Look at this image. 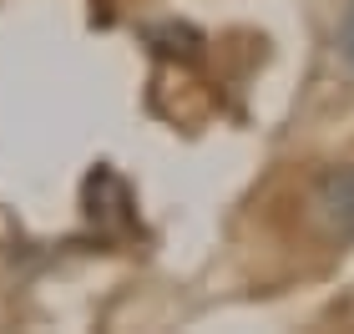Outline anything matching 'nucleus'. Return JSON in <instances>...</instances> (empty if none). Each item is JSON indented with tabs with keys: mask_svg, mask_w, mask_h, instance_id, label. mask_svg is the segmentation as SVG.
<instances>
[{
	"mask_svg": "<svg viewBox=\"0 0 354 334\" xmlns=\"http://www.w3.org/2000/svg\"><path fill=\"white\" fill-rule=\"evenodd\" d=\"M339 56L354 66V0H349V10H344V21H339Z\"/></svg>",
	"mask_w": 354,
	"mask_h": 334,
	"instance_id": "nucleus-2",
	"label": "nucleus"
},
{
	"mask_svg": "<svg viewBox=\"0 0 354 334\" xmlns=\"http://www.w3.org/2000/svg\"><path fill=\"white\" fill-rule=\"evenodd\" d=\"M304 223L329 248L354 243V163L319 167L309 178V187H304Z\"/></svg>",
	"mask_w": 354,
	"mask_h": 334,
	"instance_id": "nucleus-1",
	"label": "nucleus"
}]
</instances>
